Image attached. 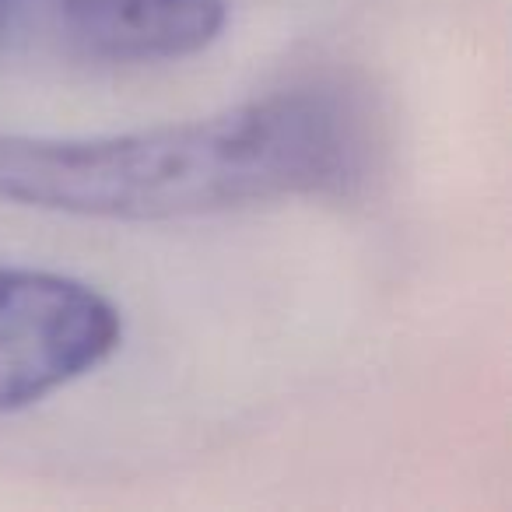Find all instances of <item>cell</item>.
<instances>
[{
  "label": "cell",
  "instance_id": "2",
  "mask_svg": "<svg viewBox=\"0 0 512 512\" xmlns=\"http://www.w3.org/2000/svg\"><path fill=\"white\" fill-rule=\"evenodd\" d=\"M123 316L78 278L0 267V414L25 411L116 355Z\"/></svg>",
  "mask_w": 512,
  "mask_h": 512
},
{
  "label": "cell",
  "instance_id": "3",
  "mask_svg": "<svg viewBox=\"0 0 512 512\" xmlns=\"http://www.w3.org/2000/svg\"><path fill=\"white\" fill-rule=\"evenodd\" d=\"M78 46L120 64L183 60L225 32V0H60Z\"/></svg>",
  "mask_w": 512,
  "mask_h": 512
},
{
  "label": "cell",
  "instance_id": "4",
  "mask_svg": "<svg viewBox=\"0 0 512 512\" xmlns=\"http://www.w3.org/2000/svg\"><path fill=\"white\" fill-rule=\"evenodd\" d=\"M8 8H11V0H0V29H4V22H8Z\"/></svg>",
  "mask_w": 512,
  "mask_h": 512
},
{
  "label": "cell",
  "instance_id": "1",
  "mask_svg": "<svg viewBox=\"0 0 512 512\" xmlns=\"http://www.w3.org/2000/svg\"><path fill=\"white\" fill-rule=\"evenodd\" d=\"M351 162L337 102L278 92L130 134H0V200L106 221L207 218L337 190Z\"/></svg>",
  "mask_w": 512,
  "mask_h": 512
}]
</instances>
